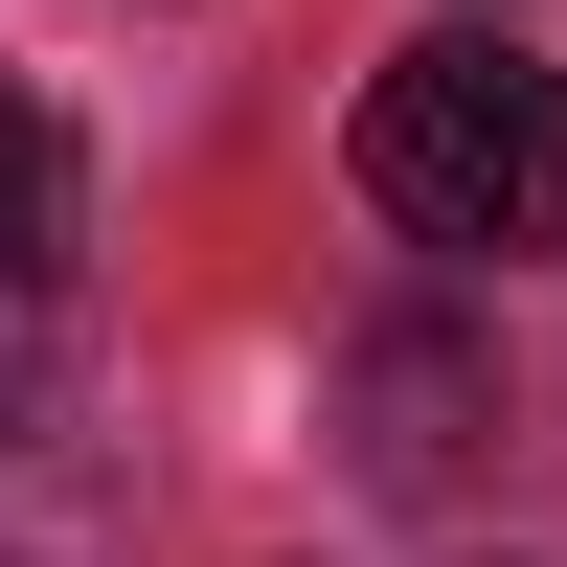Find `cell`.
<instances>
[{
	"label": "cell",
	"mask_w": 567,
	"mask_h": 567,
	"mask_svg": "<svg viewBox=\"0 0 567 567\" xmlns=\"http://www.w3.org/2000/svg\"><path fill=\"white\" fill-rule=\"evenodd\" d=\"M69 205H91L69 114H23V91H0V318H45V296H69Z\"/></svg>",
	"instance_id": "3"
},
{
	"label": "cell",
	"mask_w": 567,
	"mask_h": 567,
	"mask_svg": "<svg viewBox=\"0 0 567 567\" xmlns=\"http://www.w3.org/2000/svg\"><path fill=\"white\" fill-rule=\"evenodd\" d=\"M363 205H386L409 250H477V272L567 250V69L499 45V23L386 45V69H363Z\"/></svg>",
	"instance_id": "1"
},
{
	"label": "cell",
	"mask_w": 567,
	"mask_h": 567,
	"mask_svg": "<svg viewBox=\"0 0 567 567\" xmlns=\"http://www.w3.org/2000/svg\"><path fill=\"white\" fill-rule=\"evenodd\" d=\"M341 454L386 499H454L499 454V341H477V318H363V341H341Z\"/></svg>",
	"instance_id": "2"
}]
</instances>
